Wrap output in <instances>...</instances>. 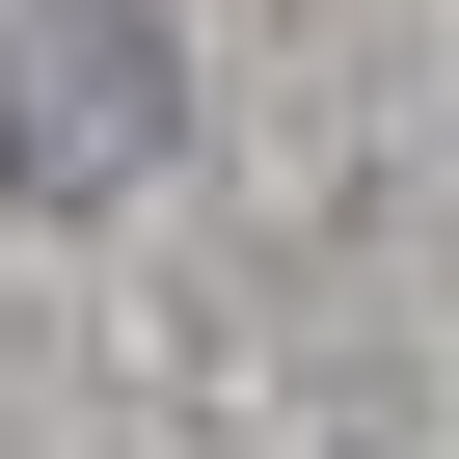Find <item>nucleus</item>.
<instances>
[{
	"mask_svg": "<svg viewBox=\"0 0 459 459\" xmlns=\"http://www.w3.org/2000/svg\"><path fill=\"white\" fill-rule=\"evenodd\" d=\"M162 108H189L162 82V0H0V189L82 216V189L162 162Z\"/></svg>",
	"mask_w": 459,
	"mask_h": 459,
	"instance_id": "nucleus-1",
	"label": "nucleus"
}]
</instances>
